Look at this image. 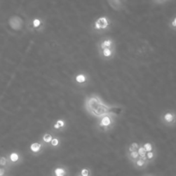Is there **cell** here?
Instances as JSON below:
<instances>
[{
    "label": "cell",
    "instance_id": "cell-1",
    "mask_svg": "<svg viewBox=\"0 0 176 176\" xmlns=\"http://www.w3.org/2000/svg\"><path fill=\"white\" fill-rule=\"evenodd\" d=\"M83 107L88 115L96 119L107 114L117 117L122 110L121 107L106 103L97 94H90L87 95L84 99Z\"/></svg>",
    "mask_w": 176,
    "mask_h": 176
},
{
    "label": "cell",
    "instance_id": "cell-2",
    "mask_svg": "<svg viewBox=\"0 0 176 176\" xmlns=\"http://www.w3.org/2000/svg\"><path fill=\"white\" fill-rule=\"evenodd\" d=\"M116 125V117L111 114H107L102 117L97 119L95 123V128L98 132H111Z\"/></svg>",
    "mask_w": 176,
    "mask_h": 176
},
{
    "label": "cell",
    "instance_id": "cell-3",
    "mask_svg": "<svg viewBox=\"0 0 176 176\" xmlns=\"http://www.w3.org/2000/svg\"><path fill=\"white\" fill-rule=\"evenodd\" d=\"M112 26V22L107 16H101L95 20L91 25V32L95 34H102L109 31Z\"/></svg>",
    "mask_w": 176,
    "mask_h": 176
},
{
    "label": "cell",
    "instance_id": "cell-4",
    "mask_svg": "<svg viewBox=\"0 0 176 176\" xmlns=\"http://www.w3.org/2000/svg\"><path fill=\"white\" fill-rule=\"evenodd\" d=\"M72 82L76 86H77L79 88H86L89 85V83L91 82V78L88 72L81 71V72H78L74 74L73 77H72Z\"/></svg>",
    "mask_w": 176,
    "mask_h": 176
},
{
    "label": "cell",
    "instance_id": "cell-5",
    "mask_svg": "<svg viewBox=\"0 0 176 176\" xmlns=\"http://www.w3.org/2000/svg\"><path fill=\"white\" fill-rule=\"evenodd\" d=\"M161 123L167 127L176 126V112L175 110H166L160 115Z\"/></svg>",
    "mask_w": 176,
    "mask_h": 176
},
{
    "label": "cell",
    "instance_id": "cell-6",
    "mask_svg": "<svg viewBox=\"0 0 176 176\" xmlns=\"http://www.w3.org/2000/svg\"><path fill=\"white\" fill-rule=\"evenodd\" d=\"M44 29L45 22L39 17L32 18L27 23V29L31 33H41Z\"/></svg>",
    "mask_w": 176,
    "mask_h": 176
},
{
    "label": "cell",
    "instance_id": "cell-7",
    "mask_svg": "<svg viewBox=\"0 0 176 176\" xmlns=\"http://www.w3.org/2000/svg\"><path fill=\"white\" fill-rule=\"evenodd\" d=\"M103 48H117L116 41L110 36H105L101 38L96 43V49L98 50Z\"/></svg>",
    "mask_w": 176,
    "mask_h": 176
},
{
    "label": "cell",
    "instance_id": "cell-8",
    "mask_svg": "<svg viewBox=\"0 0 176 176\" xmlns=\"http://www.w3.org/2000/svg\"><path fill=\"white\" fill-rule=\"evenodd\" d=\"M8 160L10 161L11 167H15L18 165H21L23 162V156L22 154L18 150H12L11 152L6 154Z\"/></svg>",
    "mask_w": 176,
    "mask_h": 176
},
{
    "label": "cell",
    "instance_id": "cell-9",
    "mask_svg": "<svg viewBox=\"0 0 176 176\" xmlns=\"http://www.w3.org/2000/svg\"><path fill=\"white\" fill-rule=\"evenodd\" d=\"M67 127H68V121L64 118H59L53 122L52 132L58 133L64 132L67 130Z\"/></svg>",
    "mask_w": 176,
    "mask_h": 176
},
{
    "label": "cell",
    "instance_id": "cell-10",
    "mask_svg": "<svg viewBox=\"0 0 176 176\" xmlns=\"http://www.w3.org/2000/svg\"><path fill=\"white\" fill-rule=\"evenodd\" d=\"M117 48H103L98 49V54L100 59L103 61H110L114 59L116 55Z\"/></svg>",
    "mask_w": 176,
    "mask_h": 176
},
{
    "label": "cell",
    "instance_id": "cell-11",
    "mask_svg": "<svg viewBox=\"0 0 176 176\" xmlns=\"http://www.w3.org/2000/svg\"><path fill=\"white\" fill-rule=\"evenodd\" d=\"M46 149V146L42 144L40 141L33 142L29 147V152L33 156H40L41 155Z\"/></svg>",
    "mask_w": 176,
    "mask_h": 176
},
{
    "label": "cell",
    "instance_id": "cell-12",
    "mask_svg": "<svg viewBox=\"0 0 176 176\" xmlns=\"http://www.w3.org/2000/svg\"><path fill=\"white\" fill-rule=\"evenodd\" d=\"M9 24H10L11 28L13 30H15V31H21V30L23 29L24 22L21 19V17H19L17 15H13V16H11L10 18Z\"/></svg>",
    "mask_w": 176,
    "mask_h": 176
},
{
    "label": "cell",
    "instance_id": "cell-13",
    "mask_svg": "<svg viewBox=\"0 0 176 176\" xmlns=\"http://www.w3.org/2000/svg\"><path fill=\"white\" fill-rule=\"evenodd\" d=\"M69 168L63 164H59L55 166L52 170V176H69Z\"/></svg>",
    "mask_w": 176,
    "mask_h": 176
},
{
    "label": "cell",
    "instance_id": "cell-14",
    "mask_svg": "<svg viewBox=\"0 0 176 176\" xmlns=\"http://www.w3.org/2000/svg\"><path fill=\"white\" fill-rule=\"evenodd\" d=\"M54 135L52 132H45L41 135V138H40V142L42 143V144H44L46 148H49L50 143L52 141V139L53 138Z\"/></svg>",
    "mask_w": 176,
    "mask_h": 176
},
{
    "label": "cell",
    "instance_id": "cell-15",
    "mask_svg": "<svg viewBox=\"0 0 176 176\" xmlns=\"http://www.w3.org/2000/svg\"><path fill=\"white\" fill-rule=\"evenodd\" d=\"M132 165H133V167H134L136 169L141 170V169L146 168L147 167L149 166V162H148L145 159L139 157L138 159H137L136 161L132 162Z\"/></svg>",
    "mask_w": 176,
    "mask_h": 176
},
{
    "label": "cell",
    "instance_id": "cell-16",
    "mask_svg": "<svg viewBox=\"0 0 176 176\" xmlns=\"http://www.w3.org/2000/svg\"><path fill=\"white\" fill-rule=\"evenodd\" d=\"M0 168H6L8 170H10L12 167L10 163V161L8 160V157L6 155H3L0 154Z\"/></svg>",
    "mask_w": 176,
    "mask_h": 176
},
{
    "label": "cell",
    "instance_id": "cell-17",
    "mask_svg": "<svg viewBox=\"0 0 176 176\" xmlns=\"http://www.w3.org/2000/svg\"><path fill=\"white\" fill-rule=\"evenodd\" d=\"M156 157H157V150H156V149H154V150H152V151L146 152L145 159L149 162V164H150V163H152V162H154V161H156Z\"/></svg>",
    "mask_w": 176,
    "mask_h": 176
},
{
    "label": "cell",
    "instance_id": "cell-18",
    "mask_svg": "<svg viewBox=\"0 0 176 176\" xmlns=\"http://www.w3.org/2000/svg\"><path fill=\"white\" fill-rule=\"evenodd\" d=\"M61 138L60 137L58 136H54L53 138L52 139L51 143H50V145L49 148H52V149H59L61 146Z\"/></svg>",
    "mask_w": 176,
    "mask_h": 176
},
{
    "label": "cell",
    "instance_id": "cell-19",
    "mask_svg": "<svg viewBox=\"0 0 176 176\" xmlns=\"http://www.w3.org/2000/svg\"><path fill=\"white\" fill-rule=\"evenodd\" d=\"M126 156L127 157V159L131 162L135 161L137 159L139 158V155L137 153V151H132V152H126Z\"/></svg>",
    "mask_w": 176,
    "mask_h": 176
},
{
    "label": "cell",
    "instance_id": "cell-20",
    "mask_svg": "<svg viewBox=\"0 0 176 176\" xmlns=\"http://www.w3.org/2000/svg\"><path fill=\"white\" fill-rule=\"evenodd\" d=\"M140 144L137 142H132L126 149V152H132V151H137Z\"/></svg>",
    "mask_w": 176,
    "mask_h": 176
},
{
    "label": "cell",
    "instance_id": "cell-21",
    "mask_svg": "<svg viewBox=\"0 0 176 176\" xmlns=\"http://www.w3.org/2000/svg\"><path fill=\"white\" fill-rule=\"evenodd\" d=\"M142 146L144 149V150L146 152H149V151H152L154 149H156V146L153 143L151 142H145V143H143L142 144Z\"/></svg>",
    "mask_w": 176,
    "mask_h": 176
},
{
    "label": "cell",
    "instance_id": "cell-22",
    "mask_svg": "<svg viewBox=\"0 0 176 176\" xmlns=\"http://www.w3.org/2000/svg\"><path fill=\"white\" fill-rule=\"evenodd\" d=\"M79 174L82 176H92V171L89 168H83Z\"/></svg>",
    "mask_w": 176,
    "mask_h": 176
},
{
    "label": "cell",
    "instance_id": "cell-23",
    "mask_svg": "<svg viewBox=\"0 0 176 176\" xmlns=\"http://www.w3.org/2000/svg\"><path fill=\"white\" fill-rule=\"evenodd\" d=\"M137 153H138V155H139V157L145 159L146 151L144 150V149L142 146V144H140V145H139V148H138V149H137ZM145 160H146V159H145Z\"/></svg>",
    "mask_w": 176,
    "mask_h": 176
},
{
    "label": "cell",
    "instance_id": "cell-24",
    "mask_svg": "<svg viewBox=\"0 0 176 176\" xmlns=\"http://www.w3.org/2000/svg\"><path fill=\"white\" fill-rule=\"evenodd\" d=\"M169 28L172 29L176 30V16L175 17H174V18L171 20V22H169Z\"/></svg>",
    "mask_w": 176,
    "mask_h": 176
},
{
    "label": "cell",
    "instance_id": "cell-25",
    "mask_svg": "<svg viewBox=\"0 0 176 176\" xmlns=\"http://www.w3.org/2000/svg\"><path fill=\"white\" fill-rule=\"evenodd\" d=\"M10 170L4 168H0V176H8V173Z\"/></svg>",
    "mask_w": 176,
    "mask_h": 176
},
{
    "label": "cell",
    "instance_id": "cell-26",
    "mask_svg": "<svg viewBox=\"0 0 176 176\" xmlns=\"http://www.w3.org/2000/svg\"><path fill=\"white\" fill-rule=\"evenodd\" d=\"M76 176H82V175H81L80 174H77V175H76Z\"/></svg>",
    "mask_w": 176,
    "mask_h": 176
},
{
    "label": "cell",
    "instance_id": "cell-27",
    "mask_svg": "<svg viewBox=\"0 0 176 176\" xmlns=\"http://www.w3.org/2000/svg\"><path fill=\"white\" fill-rule=\"evenodd\" d=\"M156 1H157V2H161V1H162V0H156Z\"/></svg>",
    "mask_w": 176,
    "mask_h": 176
},
{
    "label": "cell",
    "instance_id": "cell-28",
    "mask_svg": "<svg viewBox=\"0 0 176 176\" xmlns=\"http://www.w3.org/2000/svg\"><path fill=\"white\" fill-rule=\"evenodd\" d=\"M146 176H155V175H146Z\"/></svg>",
    "mask_w": 176,
    "mask_h": 176
}]
</instances>
